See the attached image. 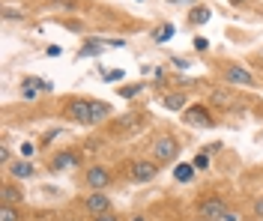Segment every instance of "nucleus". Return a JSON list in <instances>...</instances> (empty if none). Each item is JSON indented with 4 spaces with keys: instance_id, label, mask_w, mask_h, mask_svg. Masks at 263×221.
Wrapping results in <instances>:
<instances>
[{
    "instance_id": "1",
    "label": "nucleus",
    "mask_w": 263,
    "mask_h": 221,
    "mask_svg": "<svg viewBox=\"0 0 263 221\" xmlns=\"http://www.w3.org/2000/svg\"><path fill=\"white\" fill-rule=\"evenodd\" d=\"M177 156H180V144L173 141V138H159L156 144H153V158L159 161V164H170V161H177Z\"/></svg>"
},
{
    "instance_id": "2",
    "label": "nucleus",
    "mask_w": 263,
    "mask_h": 221,
    "mask_svg": "<svg viewBox=\"0 0 263 221\" xmlns=\"http://www.w3.org/2000/svg\"><path fill=\"white\" fill-rule=\"evenodd\" d=\"M69 120L93 126V99H72L69 102Z\"/></svg>"
},
{
    "instance_id": "3",
    "label": "nucleus",
    "mask_w": 263,
    "mask_h": 221,
    "mask_svg": "<svg viewBox=\"0 0 263 221\" xmlns=\"http://www.w3.org/2000/svg\"><path fill=\"white\" fill-rule=\"evenodd\" d=\"M197 212H200V218L203 221H222V215L228 212V206H225L222 197H203Z\"/></svg>"
},
{
    "instance_id": "4",
    "label": "nucleus",
    "mask_w": 263,
    "mask_h": 221,
    "mask_svg": "<svg viewBox=\"0 0 263 221\" xmlns=\"http://www.w3.org/2000/svg\"><path fill=\"white\" fill-rule=\"evenodd\" d=\"M183 120H186L189 126H195V128H209L212 126V117H209V111H206L203 105L186 108V111H183Z\"/></svg>"
},
{
    "instance_id": "5",
    "label": "nucleus",
    "mask_w": 263,
    "mask_h": 221,
    "mask_svg": "<svg viewBox=\"0 0 263 221\" xmlns=\"http://www.w3.org/2000/svg\"><path fill=\"white\" fill-rule=\"evenodd\" d=\"M156 173H159V161H135L129 167V176L135 183H150L156 180Z\"/></svg>"
},
{
    "instance_id": "6",
    "label": "nucleus",
    "mask_w": 263,
    "mask_h": 221,
    "mask_svg": "<svg viewBox=\"0 0 263 221\" xmlns=\"http://www.w3.org/2000/svg\"><path fill=\"white\" fill-rule=\"evenodd\" d=\"M225 78H228L230 84H239V87H254V75L248 69H242V66H228L225 69Z\"/></svg>"
},
{
    "instance_id": "7",
    "label": "nucleus",
    "mask_w": 263,
    "mask_h": 221,
    "mask_svg": "<svg viewBox=\"0 0 263 221\" xmlns=\"http://www.w3.org/2000/svg\"><path fill=\"white\" fill-rule=\"evenodd\" d=\"M84 206L93 212V215H102V212H111V197H105L102 191H93L84 197Z\"/></svg>"
},
{
    "instance_id": "8",
    "label": "nucleus",
    "mask_w": 263,
    "mask_h": 221,
    "mask_svg": "<svg viewBox=\"0 0 263 221\" xmlns=\"http://www.w3.org/2000/svg\"><path fill=\"white\" fill-rule=\"evenodd\" d=\"M84 180H87V186H90L93 191H102V189H108V186H111V173H108L105 167H90Z\"/></svg>"
},
{
    "instance_id": "9",
    "label": "nucleus",
    "mask_w": 263,
    "mask_h": 221,
    "mask_svg": "<svg viewBox=\"0 0 263 221\" xmlns=\"http://www.w3.org/2000/svg\"><path fill=\"white\" fill-rule=\"evenodd\" d=\"M45 90H51V84L39 81L36 75H30V78H24V81H21V96H24V99H36V96L45 93Z\"/></svg>"
},
{
    "instance_id": "10",
    "label": "nucleus",
    "mask_w": 263,
    "mask_h": 221,
    "mask_svg": "<svg viewBox=\"0 0 263 221\" xmlns=\"http://www.w3.org/2000/svg\"><path fill=\"white\" fill-rule=\"evenodd\" d=\"M9 173H12L15 180H30V176H33V164L18 158V161H12V164H9Z\"/></svg>"
},
{
    "instance_id": "11",
    "label": "nucleus",
    "mask_w": 263,
    "mask_h": 221,
    "mask_svg": "<svg viewBox=\"0 0 263 221\" xmlns=\"http://www.w3.org/2000/svg\"><path fill=\"white\" fill-rule=\"evenodd\" d=\"M0 194H3V203H9V206H15V203H21V200H24V191L18 189V186H12V183H6Z\"/></svg>"
},
{
    "instance_id": "12",
    "label": "nucleus",
    "mask_w": 263,
    "mask_h": 221,
    "mask_svg": "<svg viewBox=\"0 0 263 221\" xmlns=\"http://www.w3.org/2000/svg\"><path fill=\"white\" fill-rule=\"evenodd\" d=\"M162 105L167 111H186V93H167L162 99Z\"/></svg>"
},
{
    "instance_id": "13",
    "label": "nucleus",
    "mask_w": 263,
    "mask_h": 221,
    "mask_svg": "<svg viewBox=\"0 0 263 221\" xmlns=\"http://www.w3.org/2000/svg\"><path fill=\"white\" fill-rule=\"evenodd\" d=\"M209 18H212V9L209 6H195L189 12V24H206Z\"/></svg>"
},
{
    "instance_id": "14",
    "label": "nucleus",
    "mask_w": 263,
    "mask_h": 221,
    "mask_svg": "<svg viewBox=\"0 0 263 221\" xmlns=\"http://www.w3.org/2000/svg\"><path fill=\"white\" fill-rule=\"evenodd\" d=\"M173 180L177 183H192L195 180V164H177L173 167Z\"/></svg>"
},
{
    "instance_id": "15",
    "label": "nucleus",
    "mask_w": 263,
    "mask_h": 221,
    "mask_svg": "<svg viewBox=\"0 0 263 221\" xmlns=\"http://www.w3.org/2000/svg\"><path fill=\"white\" fill-rule=\"evenodd\" d=\"M111 117V105L108 102H99V99H93V126L96 123H102V120H108Z\"/></svg>"
},
{
    "instance_id": "16",
    "label": "nucleus",
    "mask_w": 263,
    "mask_h": 221,
    "mask_svg": "<svg viewBox=\"0 0 263 221\" xmlns=\"http://www.w3.org/2000/svg\"><path fill=\"white\" fill-rule=\"evenodd\" d=\"M209 102H212V105H222V108H228V105H233V96L225 93V90H212V93H209Z\"/></svg>"
},
{
    "instance_id": "17",
    "label": "nucleus",
    "mask_w": 263,
    "mask_h": 221,
    "mask_svg": "<svg viewBox=\"0 0 263 221\" xmlns=\"http://www.w3.org/2000/svg\"><path fill=\"white\" fill-rule=\"evenodd\" d=\"M78 164V153H60L54 158V167H75Z\"/></svg>"
},
{
    "instance_id": "18",
    "label": "nucleus",
    "mask_w": 263,
    "mask_h": 221,
    "mask_svg": "<svg viewBox=\"0 0 263 221\" xmlns=\"http://www.w3.org/2000/svg\"><path fill=\"white\" fill-rule=\"evenodd\" d=\"M153 39H156V42H167V39H173V24H159L156 33H153Z\"/></svg>"
},
{
    "instance_id": "19",
    "label": "nucleus",
    "mask_w": 263,
    "mask_h": 221,
    "mask_svg": "<svg viewBox=\"0 0 263 221\" xmlns=\"http://www.w3.org/2000/svg\"><path fill=\"white\" fill-rule=\"evenodd\" d=\"M0 221H18V209L9 206V203H3V209H0Z\"/></svg>"
},
{
    "instance_id": "20",
    "label": "nucleus",
    "mask_w": 263,
    "mask_h": 221,
    "mask_svg": "<svg viewBox=\"0 0 263 221\" xmlns=\"http://www.w3.org/2000/svg\"><path fill=\"white\" fill-rule=\"evenodd\" d=\"M138 93H141V84H132V87H123V90H120L123 99H132V96H138Z\"/></svg>"
},
{
    "instance_id": "21",
    "label": "nucleus",
    "mask_w": 263,
    "mask_h": 221,
    "mask_svg": "<svg viewBox=\"0 0 263 221\" xmlns=\"http://www.w3.org/2000/svg\"><path fill=\"white\" fill-rule=\"evenodd\" d=\"M3 18H6V21H12V18H24V12H18V9H9V6H6V9H3Z\"/></svg>"
},
{
    "instance_id": "22",
    "label": "nucleus",
    "mask_w": 263,
    "mask_h": 221,
    "mask_svg": "<svg viewBox=\"0 0 263 221\" xmlns=\"http://www.w3.org/2000/svg\"><path fill=\"white\" fill-rule=\"evenodd\" d=\"M93 221H123V218L114 215V212H102V215H93Z\"/></svg>"
},
{
    "instance_id": "23",
    "label": "nucleus",
    "mask_w": 263,
    "mask_h": 221,
    "mask_svg": "<svg viewBox=\"0 0 263 221\" xmlns=\"http://www.w3.org/2000/svg\"><path fill=\"white\" fill-rule=\"evenodd\" d=\"M99 51V42H93V45H84L81 48V57H90V54H96Z\"/></svg>"
},
{
    "instance_id": "24",
    "label": "nucleus",
    "mask_w": 263,
    "mask_h": 221,
    "mask_svg": "<svg viewBox=\"0 0 263 221\" xmlns=\"http://www.w3.org/2000/svg\"><path fill=\"white\" fill-rule=\"evenodd\" d=\"M195 167H200V170H203V167H209V158H206V153L195 158Z\"/></svg>"
},
{
    "instance_id": "25",
    "label": "nucleus",
    "mask_w": 263,
    "mask_h": 221,
    "mask_svg": "<svg viewBox=\"0 0 263 221\" xmlns=\"http://www.w3.org/2000/svg\"><path fill=\"white\" fill-rule=\"evenodd\" d=\"M33 153H36V147H33V144H24V147H21V156H24V158L33 156Z\"/></svg>"
},
{
    "instance_id": "26",
    "label": "nucleus",
    "mask_w": 263,
    "mask_h": 221,
    "mask_svg": "<svg viewBox=\"0 0 263 221\" xmlns=\"http://www.w3.org/2000/svg\"><path fill=\"white\" fill-rule=\"evenodd\" d=\"M63 51H60V45H48V57H60Z\"/></svg>"
},
{
    "instance_id": "27",
    "label": "nucleus",
    "mask_w": 263,
    "mask_h": 221,
    "mask_svg": "<svg viewBox=\"0 0 263 221\" xmlns=\"http://www.w3.org/2000/svg\"><path fill=\"white\" fill-rule=\"evenodd\" d=\"M105 75H108L105 81H120V78H123V72H120V69H117V72H105Z\"/></svg>"
},
{
    "instance_id": "28",
    "label": "nucleus",
    "mask_w": 263,
    "mask_h": 221,
    "mask_svg": "<svg viewBox=\"0 0 263 221\" xmlns=\"http://www.w3.org/2000/svg\"><path fill=\"white\" fill-rule=\"evenodd\" d=\"M254 215L263 218V197H257V203H254Z\"/></svg>"
},
{
    "instance_id": "29",
    "label": "nucleus",
    "mask_w": 263,
    "mask_h": 221,
    "mask_svg": "<svg viewBox=\"0 0 263 221\" xmlns=\"http://www.w3.org/2000/svg\"><path fill=\"white\" fill-rule=\"evenodd\" d=\"M195 48H197V51H206V48H209V42H206V39H195Z\"/></svg>"
},
{
    "instance_id": "30",
    "label": "nucleus",
    "mask_w": 263,
    "mask_h": 221,
    "mask_svg": "<svg viewBox=\"0 0 263 221\" xmlns=\"http://www.w3.org/2000/svg\"><path fill=\"white\" fill-rule=\"evenodd\" d=\"M222 221H242V218H239V212H225Z\"/></svg>"
},
{
    "instance_id": "31",
    "label": "nucleus",
    "mask_w": 263,
    "mask_h": 221,
    "mask_svg": "<svg viewBox=\"0 0 263 221\" xmlns=\"http://www.w3.org/2000/svg\"><path fill=\"white\" fill-rule=\"evenodd\" d=\"M170 3H197V0H170Z\"/></svg>"
},
{
    "instance_id": "32",
    "label": "nucleus",
    "mask_w": 263,
    "mask_h": 221,
    "mask_svg": "<svg viewBox=\"0 0 263 221\" xmlns=\"http://www.w3.org/2000/svg\"><path fill=\"white\" fill-rule=\"evenodd\" d=\"M129 221H147V218H144V215H135V218H129Z\"/></svg>"
},
{
    "instance_id": "33",
    "label": "nucleus",
    "mask_w": 263,
    "mask_h": 221,
    "mask_svg": "<svg viewBox=\"0 0 263 221\" xmlns=\"http://www.w3.org/2000/svg\"><path fill=\"white\" fill-rule=\"evenodd\" d=\"M230 3H248V0H230Z\"/></svg>"
}]
</instances>
